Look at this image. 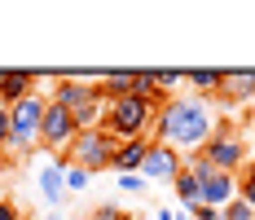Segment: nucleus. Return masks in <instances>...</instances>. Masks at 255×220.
<instances>
[{
  "label": "nucleus",
  "instance_id": "c85d7f7f",
  "mask_svg": "<svg viewBox=\"0 0 255 220\" xmlns=\"http://www.w3.org/2000/svg\"><path fill=\"white\" fill-rule=\"evenodd\" d=\"M44 220H62V212H49V216H44Z\"/></svg>",
  "mask_w": 255,
  "mask_h": 220
},
{
  "label": "nucleus",
  "instance_id": "5701e85b",
  "mask_svg": "<svg viewBox=\"0 0 255 220\" xmlns=\"http://www.w3.org/2000/svg\"><path fill=\"white\" fill-rule=\"evenodd\" d=\"M93 220H132V216H128L124 207H115V203H102V207L93 212Z\"/></svg>",
  "mask_w": 255,
  "mask_h": 220
},
{
  "label": "nucleus",
  "instance_id": "f03ea898",
  "mask_svg": "<svg viewBox=\"0 0 255 220\" xmlns=\"http://www.w3.org/2000/svg\"><path fill=\"white\" fill-rule=\"evenodd\" d=\"M53 101H62V106L75 115L79 132H88V128H106L110 101H106V93L97 88V79H88V75H62L57 88H53Z\"/></svg>",
  "mask_w": 255,
  "mask_h": 220
},
{
  "label": "nucleus",
  "instance_id": "f257e3e1",
  "mask_svg": "<svg viewBox=\"0 0 255 220\" xmlns=\"http://www.w3.org/2000/svg\"><path fill=\"white\" fill-rule=\"evenodd\" d=\"M216 101L211 97H198V93H185V97H172L163 110H158V123H154V141L172 150H198L207 146V137L216 132Z\"/></svg>",
  "mask_w": 255,
  "mask_h": 220
},
{
  "label": "nucleus",
  "instance_id": "cd10ccee",
  "mask_svg": "<svg viewBox=\"0 0 255 220\" xmlns=\"http://www.w3.org/2000/svg\"><path fill=\"white\" fill-rule=\"evenodd\" d=\"M176 220H194V212H185V207H180V212H176Z\"/></svg>",
  "mask_w": 255,
  "mask_h": 220
},
{
  "label": "nucleus",
  "instance_id": "aec40b11",
  "mask_svg": "<svg viewBox=\"0 0 255 220\" xmlns=\"http://www.w3.org/2000/svg\"><path fill=\"white\" fill-rule=\"evenodd\" d=\"M119 190H124V194H145V190H150V181H145V176H141V172H124V176H119Z\"/></svg>",
  "mask_w": 255,
  "mask_h": 220
},
{
  "label": "nucleus",
  "instance_id": "4468645a",
  "mask_svg": "<svg viewBox=\"0 0 255 220\" xmlns=\"http://www.w3.org/2000/svg\"><path fill=\"white\" fill-rule=\"evenodd\" d=\"M185 84H189L198 97H211V101H216V93L225 88V71H189V75H185Z\"/></svg>",
  "mask_w": 255,
  "mask_h": 220
},
{
  "label": "nucleus",
  "instance_id": "b1692460",
  "mask_svg": "<svg viewBox=\"0 0 255 220\" xmlns=\"http://www.w3.org/2000/svg\"><path fill=\"white\" fill-rule=\"evenodd\" d=\"M0 220H22V207L13 198H0Z\"/></svg>",
  "mask_w": 255,
  "mask_h": 220
},
{
  "label": "nucleus",
  "instance_id": "a878e982",
  "mask_svg": "<svg viewBox=\"0 0 255 220\" xmlns=\"http://www.w3.org/2000/svg\"><path fill=\"white\" fill-rule=\"evenodd\" d=\"M9 146V106H0V150Z\"/></svg>",
  "mask_w": 255,
  "mask_h": 220
},
{
  "label": "nucleus",
  "instance_id": "393cba45",
  "mask_svg": "<svg viewBox=\"0 0 255 220\" xmlns=\"http://www.w3.org/2000/svg\"><path fill=\"white\" fill-rule=\"evenodd\" d=\"M185 212H194V220H225L220 207H203V203H198V207H185Z\"/></svg>",
  "mask_w": 255,
  "mask_h": 220
},
{
  "label": "nucleus",
  "instance_id": "423d86ee",
  "mask_svg": "<svg viewBox=\"0 0 255 220\" xmlns=\"http://www.w3.org/2000/svg\"><path fill=\"white\" fill-rule=\"evenodd\" d=\"M198 159L211 163L216 172L238 176V172L247 168V141H242V132H238V128H216V132L207 137V146L198 150Z\"/></svg>",
  "mask_w": 255,
  "mask_h": 220
},
{
  "label": "nucleus",
  "instance_id": "4be33fe9",
  "mask_svg": "<svg viewBox=\"0 0 255 220\" xmlns=\"http://www.w3.org/2000/svg\"><path fill=\"white\" fill-rule=\"evenodd\" d=\"M220 216H225V220H255V212L242 203V198H233L229 207H220Z\"/></svg>",
  "mask_w": 255,
  "mask_h": 220
},
{
  "label": "nucleus",
  "instance_id": "bb28decb",
  "mask_svg": "<svg viewBox=\"0 0 255 220\" xmlns=\"http://www.w3.org/2000/svg\"><path fill=\"white\" fill-rule=\"evenodd\" d=\"M154 220H176V207H158V212H154Z\"/></svg>",
  "mask_w": 255,
  "mask_h": 220
},
{
  "label": "nucleus",
  "instance_id": "1a4fd4ad",
  "mask_svg": "<svg viewBox=\"0 0 255 220\" xmlns=\"http://www.w3.org/2000/svg\"><path fill=\"white\" fill-rule=\"evenodd\" d=\"M185 168V159H180V150L163 146V141H150V154H145V163H141V176L154 181V185H172Z\"/></svg>",
  "mask_w": 255,
  "mask_h": 220
},
{
  "label": "nucleus",
  "instance_id": "39448f33",
  "mask_svg": "<svg viewBox=\"0 0 255 220\" xmlns=\"http://www.w3.org/2000/svg\"><path fill=\"white\" fill-rule=\"evenodd\" d=\"M115 150L119 141L106 132V128H88V132H79L75 141L66 146V154H57L66 168H79V172H102V168H115Z\"/></svg>",
  "mask_w": 255,
  "mask_h": 220
},
{
  "label": "nucleus",
  "instance_id": "ddd939ff",
  "mask_svg": "<svg viewBox=\"0 0 255 220\" xmlns=\"http://www.w3.org/2000/svg\"><path fill=\"white\" fill-rule=\"evenodd\" d=\"M97 88L106 93V101H119L136 88V71H106V75H97Z\"/></svg>",
  "mask_w": 255,
  "mask_h": 220
},
{
  "label": "nucleus",
  "instance_id": "6e6552de",
  "mask_svg": "<svg viewBox=\"0 0 255 220\" xmlns=\"http://www.w3.org/2000/svg\"><path fill=\"white\" fill-rule=\"evenodd\" d=\"M189 168L198 172V203H203V207H229L233 198H238V176L216 172L211 163H203V159H194Z\"/></svg>",
  "mask_w": 255,
  "mask_h": 220
},
{
  "label": "nucleus",
  "instance_id": "9b49d317",
  "mask_svg": "<svg viewBox=\"0 0 255 220\" xmlns=\"http://www.w3.org/2000/svg\"><path fill=\"white\" fill-rule=\"evenodd\" d=\"M35 93V75L31 71H4L0 75V101L4 106H18L22 97H31Z\"/></svg>",
  "mask_w": 255,
  "mask_h": 220
},
{
  "label": "nucleus",
  "instance_id": "6ab92c4d",
  "mask_svg": "<svg viewBox=\"0 0 255 220\" xmlns=\"http://www.w3.org/2000/svg\"><path fill=\"white\" fill-rule=\"evenodd\" d=\"M154 84H158V93H163V97L172 101V97H176V88L185 84V71H154Z\"/></svg>",
  "mask_w": 255,
  "mask_h": 220
},
{
  "label": "nucleus",
  "instance_id": "f8f14e48",
  "mask_svg": "<svg viewBox=\"0 0 255 220\" xmlns=\"http://www.w3.org/2000/svg\"><path fill=\"white\" fill-rule=\"evenodd\" d=\"M150 141L154 137H136V141H119V150H115V172L124 176V172H141V163H145V154H150Z\"/></svg>",
  "mask_w": 255,
  "mask_h": 220
},
{
  "label": "nucleus",
  "instance_id": "f3484780",
  "mask_svg": "<svg viewBox=\"0 0 255 220\" xmlns=\"http://www.w3.org/2000/svg\"><path fill=\"white\" fill-rule=\"evenodd\" d=\"M132 93H136L141 101H150V106H158V110L167 106V97H163L158 84H154V71H136V88H132Z\"/></svg>",
  "mask_w": 255,
  "mask_h": 220
},
{
  "label": "nucleus",
  "instance_id": "a211bd4d",
  "mask_svg": "<svg viewBox=\"0 0 255 220\" xmlns=\"http://www.w3.org/2000/svg\"><path fill=\"white\" fill-rule=\"evenodd\" d=\"M238 198L255 212V159H247V168H242V176H238Z\"/></svg>",
  "mask_w": 255,
  "mask_h": 220
},
{
  "label": "nucleus",
  "instance_id": "0eeeda50",
  "mask_svg": "<svg viewBox=\"0 0 255 220\" xmlns=\"http://www.w3.org/2000/svg\"><path fill=\"white\" fill-rule=\"evenodd\" d=\"M75 137H79L75 115H71L62 101L49 97V106H44V123H40V146L53 150V154H66V146H71Z\"/></svg>",
  "mask_w": 255,
  "mask_h": 220
},
{
  "label": "nucleus",
  "instance_id": "2eb2a0df",
  "mask_svg": "<svg viewBox=\"0 0 255 220\" xmlns=\"http://www.w3.org/2000/svg\"><path fill=\"white\" fill-rule=\"evenodd\" d=\"M229 101H251V93H255V71H233V75H225V88H220Z\"/></svg>",
  "mask_w": 255,
  "mask_h": 220
},
{
  "label": "nucleus",
  "instance_id": "7ed1b4c3",
  "mask_svg": "<svg viewBox=\"0 0 255 220\" xmlns=\"http://www.w3.org/2000/svg\"><path fill=\"white\" fill-rule=\"evenodd\" d=\"M154 123H158V106L150 101H141L136 93H128V97L110 101V115H106V132L115 137V141H136V137H150Z\"/></svg>",
  "mask_w": 255,
  "mask_h": 220
},
{
  "label": "nucleus",
  "instance_id": "20e7f679",
  "mask_svg": "<svg viewBox=\"0 0 255 220\" xmlns=\"http://www.w3.org/2000/svg\"><path fill=\"white\" fill-rule=\"evenodd\" d=\"M44 106H49L44 93H31V97H22L18 106H9V146H4V154L18 159V154H31V146H40Z\"/></svg>",
  "mask_w": 255,
  "mask_h": 220
},
{
  "label": "nucleus",
  "instance_id": "412c9836",
  "mask_svg": "<svg viewBox=\"0 0 255 220\" xmlns=\"http://www.w3.org/2000/svg\"><path fill=\"white\" fill-rule=\"evenodd\" d=\"M88 181H93L88 172H79V168H66V194H84V190H88Z\"/></svg>",
  "mask_w": 255,
  "mask_h": 220
},
{
  "label": "nucleus",
  "instance_id": "9d476101",
  "mask_svg": "<svg viewBox=\"0 0 255 220\" xmlns=\"http://www.w3.org/2000/svg\"><path fill=\"white\" fill-rule=\"evenodd\" d=\"M35 185H40L44 203H49L53 212H57V207L66 203V163H62V159L44 163V168H40V176H35Z\"/></svg>",
  "mask_w": 255,
  "mask_h": 220
},
{
  "label": "nucleus",
  "instance_id": "dca6fc26",
  "mask_svg": "<svg viewBox=\"0 0 255 220\" xmlns=\"http://www.w3.org/2000/svg\"><path fill=\"white\" fill-rule=\"evenodd\" d=\"M172 190H176L180 207H198V172L185 163V168H180V176L172 181Z\"/></svg>",
  "mask_w": 255,
  "mask_h": 220
},
{
  "label": "nucleus",
  "instance_id": "c756f323",
  "mask_svg": "<svg viewBox=\"0 0 255 220\" xmlns=\"http://www.w3.org/2000/svg\"><path fill=\"white\" fill-rule=\"evenodd\" d=\"M251 101H255V93H251Z\"/></svg>",
  "mask_w": 255,
  "mask_h": 220
}]
</instances>
